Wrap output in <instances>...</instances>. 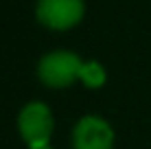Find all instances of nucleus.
<instances>
[{"label":"nucleus","mask_w":151,"mask_h":149,"mask_svg":"<svg viewBox=\"0 0 151 149\" xmlns=\"http://www.w3.org/2000/svg\"><path fill=\"white\" fill-rule=\"evenodd\" d=\"M42 149H57L55 145H48V147H42Z\"/></svg>","instance_id":"obj_6"},{"label":"nucleus","mask_w":151,"mask_h":149,"mask_svg":"<svg viewBox=\"0 0 151 149\" xmlns=\"http://www.w3.org/2000/svg\"><path fill=\"white\" fill-rule=\"evenodd\" d=\"M83 57L72 48H50L35 64V79L46 90H68L79 83Z\"/></svg>","instance_id":"obj_2"},{"label":"nucleus","mask_w":151,"mask_h":149,"mask_svg":"<svg viewBox=\"0 0 151 149\" xmlns=\"http://www.w3.org/2000/svg\"><path fill=\"white\" fill-rule=\"evenodd\" d=\"M107 68L103 61L99 59H83L81 64V70H79V86L86 90H92V92H99L107 86Z\"/></svg>","instance_id":"obj_5"},{"label":"nucleus","mask_w":151,"mask_h":149,"mask_svg":"<svg viewBox=\"0 0 151 149\" xmlns=\"http://www.w3.org/2000/svg\"><path fill=\"white\" fill-rule=\"evenodd\" d=\"M70 149H116V130L101 114H81L72 123Z\"/></svg>","instance_id":"obj_4"},{"label":"nucleus","mask_w":151,"mask_h":149,"mask_svg":"<svg viewBox=\"0 0 151 149\" xmlns=\"http://www.w3.org/2000/svg\"><path fill=\"white\" fill-rule=\"evenodd\" d=\"M86 0H35L33 18L42 29L50 33H70L86 20Z\"/></svg>","instance_id":"obj_3"},{"label":"nucleus","mask_w":151,"mask_h":149,"mask_svg":"<svg viewBox=\"0 0 151 149\" xmlns=\"http://www.w3.org/2000/svg\"><path fill=\"white\" fill-rule=\"evenodd\" d=\"M55 127V112L44 99H31L22 103L15 114V132L24 149H42L53 145Z\"/></svg>","instance_id":"obj_1"}]
</instances>
